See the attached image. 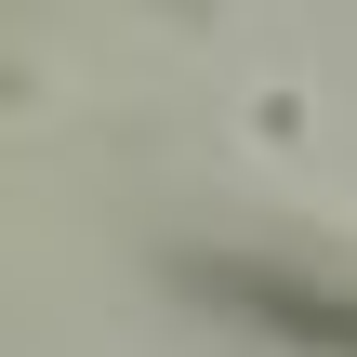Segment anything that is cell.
<instances>
[{
    "instance_id": "6da1fadb",
    "label": "cell",
    "mask_w": 357,
    "mask_h": 357,
    "mask_svg": "<svg viewBox=\"0 0 357 357\" xmlns=\"http://www.w3.org/2000/svg\"><path fill=\"white\" fill-rule=\"evenodd\" d=\"M199 291L238 305L252 331L305 344V357H357V278H318L291 252H199Z\"/></svg>"
}]
</instances>
